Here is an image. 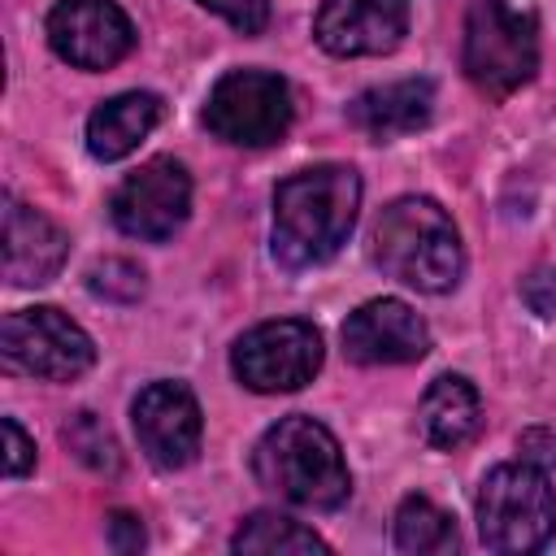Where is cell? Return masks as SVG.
Masks as SVG:
<instances>
[{"label":"cell","instance_id":"cell-19","mask_svg":"<svg viewBox=\"0 0 556 556\" xmlns=\"http://www.w3.org/2000/svg\"><path fill=\"white\" fill-rule=\"evenodd\" d=\"M456 526L452 517L426 500V495H408L400 508H395V547L408 552V556H447L456 552Z\"/></svg>","mask_w":556,"mask_h":556},{"label":"cell","instance_id":"cell-26","mask_svg":"<svg viewBox=\"0 0 556 556\" xmlns=\"http://www.w3.org/2000/svg\"><path fill=\"white\" fill-rule=\"evenodd\" d=\"M109 539H113L117 552H139V547H143V526H139V517L113 513V517H109Z\"/></svg>","mask_w":556,"mask_h":556},{"label":"cell","instance_id":"cell-4","mask_svg":"<svg viewBox=\"0 0 556 556\" xmlns=\"http://www.w3.org/2000/svg\"><path fill=\"white\" fill-rule=\"evenodd\" d=\"M460 65L482 96H513L539 70V13L526 0H473Z\"/></svg>","mask_w":556,"mask_h":556},{"label":"cell","instance_id":"cell-7","mask_svg":"<svg viewBox=\"0 0 556 556\" xmlns=\"http://www.w3.org/2000/svg\"><path fill=\"white\" fill-rule=\"evenodd\" d=\"M291 87L269 70H230L204 100V126L235 148H269L291 126Z\"/></svg>","mask_w":556,"mask_h":556},{"label":"cell","instance_id":"cell-6","mask_svg":"<svg viewBox=\"0 0 556 556\" xmlns=\"http://www.w3.org/2000/svg\"><path fill=\"white\" fill-rule=\"evenodd\" d=\"M0 361L13 374L43 378V382H74L91 369L96 343L78 321H70L52 304L17 308L0 326Z\"/></svg>","mask_w":556,"mask_h":556},{"label":"cell","instance_id":"cell-12","mask_svg":"<svg viewBox=\"0 0 556 556\" xmlns=\"http://www.w3.org/2000/svg\"><path fill=\"white\" fill-rule=\"evenodd\" d=\"M408 30V0H321L313 35L330 56H382Z\"/></svg>","mask_w":556,"mask_h":556},{"label":"cell","instance_id":"cell-3","mask_svg":"<svg viewBox=\"0 0 556 556\" xmlns=\"http://www.w3.org/2000/svg\"><path fill=\"white\" fill-rule=\"evenodd\" d=\"M252 473L265 491H274L287 504L313 508V513H334L352 495V473L343 465L339 439L304 417H278L252 447Z\"/></svg>","mask_w":556,"mask_h":556},{"label":"cell","instance_id":"cell-16","mask_svg":"<svg viewBox=\"0 0 556 556\" xmlns=\"http://www.w3.org/2000/svg\"><path fill=\"white\" fill-rule=\"evenodd\" d=\"M165 117L161 96L152 91H122L113 100H104L91 117H87V152L96 161H122L130 156Z\"/></svg>","mask_w":556,"mask_h":556},{"label":"cell","instance_id":"cell-11","mask_svg":"<svg viewBox=\"0 0 556 556\" xmlns=\"http://www.w3.org/2000/svg\"><path fill=\"white\" fill-rule=\"evenodd\" d=\"M43 30L74 70H109L135 48V26L117 0H56Z\"/></svg>","mask_w":556,"mask_h":556},{"label":"cell","instance_id":"cell-25","mask_svg":"<svg viewBox=\"0 0 556 556\" xmlns=\"http://www.w3.org/2000/svg\"><path fill=\"white\" fill-rule=\"evenodd\" d=\"M517 452H521V460H530L539 469H556V434L552 430H526L517 439Z\"/></svg>","mask_w":556,"mask_h":556},{"label":"cell","instance_id":"cell-2","mask_svg":"<svg viewBox=\"0 0 556 556\" xmlns=\"http://www.w3.org/2000/svg\"><path fill=\"white\" fill-rule=\"evenodd\" d=\"M374 265L426 295H443L465 274V248L443 204L430 195H400L391 200L369 230Z\"/></svg>","mask_w":556,"mask_h":556},{"label":"cell","instance_id":"cell-22","mask_svg":"<svg viewBox=\"0 0 556 556\" xmlns=\"http://www.w3.org/2000/svg\"><path fill=\"white\" fill-rule=\"evenodd\" d=\"M195 4L217 13V17H226L243 35H261L269 26V0H195Z\"/></svg>","mask_w":556,"mask_h":556},{"label":"cell","instance_id":"cell-5","mask_svg":"<svg viewBox=\"0 0 556 556\" xmlns=\"http://www.w3.org/2000/svg\"><path fill=\"white\" fill-rule=\"evenodd\" d=\"M478 513V539L491 552L526 556L552 543L556 534V491L547 482V469L530 460L495 465L473 500Z\"/></svg>","mask_w":556,"mask_h":556},{"label":"cell","instance_id":"cell-21","mask_svg":"<svg viewBox=\"0 0 556 556\" xmlns=\"http://www.w3.org/2000/svg\"><path fill=\"white\" fill-rule=\"evenodd\" d=\"M87 287L104 300H117V304H130L143 295V269L135 261H122V256H109V261H96L87 269Z\"/></svg>","mask_w":556,"mask_h":556},{"label":"cell","instance_id":"cell-15","mask_svg":"<svg viewBox=\"0 0 556 556\" xmlns=\"http://www.w3.org/2000/svg\"><path fill=\"white\" fill-rule=\"evenodd\" d=\"M434 113V83L430 78H400V83H382V87H369L361 91L352 104H348V122L387 143V139H400V135H413L430 122Z\"/></svg>","mask_w":556,"mask_h":556},{"label":"cell","instance_id":"cell-18","mask_svg":"<svg viewBox=\"0 0 556 556\" xmlns=\"http://www.w3.org/2000/svg\"><path fill=\"white\" fill-rule=\"evenodd\" d=\"M235 552H261V556H308V552H330L326 539L317 530H308L304 521L287 517V513H252L235 539H230Z\"/></svg>","mask_w":556,"mask_h":556},{"label":"cell","instance_id":"cell-8","mask_svg":"<svg viewBox=\"0 0 556 556\" xmlns=\"http://www.w3.org/2000/svg\"><path fill=\"white\" fill-rule=\"evenodd\" d=\"M321 361H326L321 330L313 321H300V317L261 321L248 334H239L235 348H230L235 378L248 391H256V395L300 391L304 382H313V374L321 369Z\"/></svg>","mask_w":556,"mask_h":556},{"label":"cell","instance_id":"cell-1","mask_svg":"<svg viewBox=\"0 0 556 556\" xmlns=\"http://www.w3.org/2000/svg\"><path fill=\"white\" fill-rule=\"evenodd\" d=\"M361 174L352 165H313L274 187V261L282 269L326 265L352 235Z\"/></svg>","mask_w":556,"mask_h":556},{"label":"cell","instance_id":"cell-24","mask_svg":"<svg viewBox=\"0 0 556 556\" xmlns=\"http://www.w3.org/2000/svg\"><path fill=\"white\" fill-rule=\"evenodd\" d=\"M521 295H526V304H530L539 317H552V313H556V269H534V274L521 282Z\"/></svg>","mask_w":556,"mask_h":556},{"label":"cell","instance_id":"cell-10","mask_svg":"<svg viewBox=\"0 0 556 556\" xmlns=\"http://www.w3.org/2000/svg\"><path fill=\"white\" fill-rule=\"evenodd\" d=\"M130 426H135L139 452L156 469H187L200 456L204 417H200V400L182 382H169V378L148 382L130 404Z\"/></svg>","mask_w":556,"mask_h":556},{"label":"cell","instance_id":"cell-23","mask_svg":"<svg viewBox=\"0 0 556 556\" xmlns=\"http://www.w3.org/2000/svg\"><path fill=\"white\" fill-rule=\"evenodd\" d=\"M0 430H4V478H26L35 469V443H30V434L17 426V417H4Z\"/></svg>","mask_w":556,"mask_h":556},{"label":"cell","instance_id":"cell-13","mask_svg":"<svg viewBox=\"0 0 556 556\" xmlns=\"http://www.w3.org/2000/svg\"><path fill=\"white\" fill-rule=\"evenodd\" d=\"M343 352L356 365H408L430 352V330L404 300H369L343 321Z\"/></svg>","mask_w":556,"mask_h":556},{"label":"cell","instance_id":"cell-9","mask_svg":"<svg viewBox=\"0 0 556 556\" xmlns=\"http://www.w3.org/2000/svg\"><path fill=\"white\" fill-rule=\"evenodd\" d=\"M187 213H191V174L174 156L143 161L135 174L122 178V187L109 200L113 226L143 243L174 239Z\"/></svg>","mask_w":556,"mask_h":556},{"label":"cell","instance_id":"cell-20","mask_svg":"<svg viewBox=\"0 0 556 556\" xmlns=\"http://www.w3.org/2000/svg\"><path fill=\"white\" fill-rule=\"evenodd\" d=\"M61 439H65L70 452H74L83 465H91L96 473H117V469H122L117 443H113V434L96 421V413H74L70 426L61 430Z\"/></svg>","mask_w":556,"mask_h":556},{"label":"cell","instance_id":"cell-14","mask_svg":"<svg viewBox=\"0 0 556 556\" xmlns=\"http://www.w3.org/2000/svg\"><path fill=\"white\" fill-rule=\"evenodd\" d=\"M70 252L65 230L39 208L4 195V278L13 287H43L61 274Z\"/></svg>","mask_w":556,"mask_h":556},{"label":"cell","instance_id":"cell-17","mask_svg":"<svg viewBox=\"0 0 556 556\" xmlns=\"http://www.w3.org/2000/svg\"><path fill=\"white\" fill-rule=\"evenodd\" d=\"M421 434L439 452H456L482 430V400L478 387L460 374H439L421 395Z\"/></svg>","mask_w":556,"mask_h":556}]
</instances>
